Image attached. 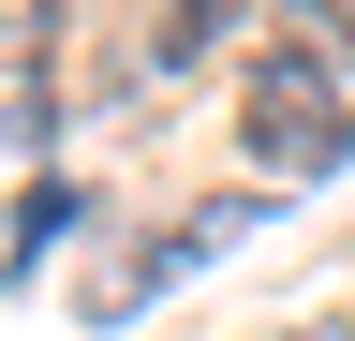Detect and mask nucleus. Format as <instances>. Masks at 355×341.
<instances>
[{
    "label": "nucleus",
    "mask_w": 355,
    "mask_h": 341,
    "mask_svg": "<svg viewBox=\"0 0 355 341\" xmlns=\"http://www.w3.org/2000/svg\"><path fill=\"white\" fill-rule=\"evenodd\" d=\"M237 149L266 163V178H326V163L355 149V90H340V60L326 45H266L237 74Z\"/></svg>",
    "instance_id": "f257e3e1"
},
{
    "label": "nucleus",
    "mask_w": 355,
    "mask_h": 341,
    "mask_svg": "<svg viewBox=\"0 0 355 341\" xmlns=\"http://www.w3.org/2000/svg\"><path fill=\"white\" fill-rule=\"evenodd\" d=\"M252 0H163V30H148V60L163 74H193V60H222V30H237Z\"/></svg>",
    "instance_id": "f03ea898"
},
{
    "label": "nucleus",
    "mask_w": 355,
    "mask_h": 341,
    "mask_svg": "<svg viewBox=\"0 0 355 341\" xmlns=\"http://www.w3.org/2000/svg\"><path fill=\"white\" fill-rule=\"evenodd\" d=\"M296 30L311 45H355V0H296Z\"/></svg>",
    "instance_id": "7ed1b4c3"
},
{
    "label": "nucleus",
    "mask_w": 355,
    "mask_h": 341,
    "mask_svg": "<svg viewBox=\"0 0 355 341\" xmlns=\"http://www.w3.org/2000/svg\"><path fill=\"white\" fill-rule=\"evenodd\" d=\"M340 90H355V45H340Z\"/></svg>",
    "instance_id": "39448f33"
},
{
    "label": "nucleus",
    "mask_w": 355,
    "mask_h": 341,
    "mask_svg": "<svg viewBox=\"0 0 355 341\" xmlns=\"http://www.w3.org/2000/svg\"><path fill=\"white\" fill-rule=\"evenodd\" d=\"M282 341H355V312H311V326H282Z\"/></svg>",
    "instance_id": "20e7f679"
}]
</instances>
